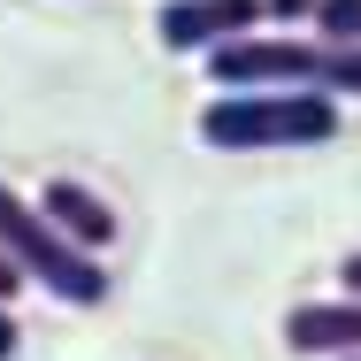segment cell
I'll use <instances>...</instances> for the list:
<instances>
[{
	"label": "cell",
	"instance_id": "6da1fadb",
	"mask_svg": "<svg viewBox=\"0 0 361 361\" xmlns=\"http://www.w3.org/2000/svg\"><path fill=\"white\" fill-rule=\"evenodd\" d=\"M338 92L285 85V92H216L200 108V139L216 154H269V146H331L338 139Z\"/></svg>",
	"mask_w": 361,
	"mask_h": 361
},
{
	"label": "cell",
	"instance_id": "7a4b0ae2",
	"mask_svg": "<svg viewBox=\"0 0 361 361\" xmlns=\"http://www.w3.org/2000/svg\"><path fill=\"white\" fill-rule=\"evenodd\" d=\"M0 246H8V262L39 292H54V300H70V307H100V300H108L100 254H85L47 208H31V200L8 192V185H0Z\"/></svg>",
	"mask_w": 361,
	"mask_h": 361
},
{
	"label": "cell",
	"instance_id": "3957f363",
	"mask_svg": "<svg viewBox=\"0 0 361 361\" xmlns=\"http://www.w3.org/2000/svg\"><path fill=\"white\" fill-rule=\"evenodd\" d=\"M323 62H331V47H307V39H285V31H254V39L216 47L208 77H216V92H285V85H323Z\"/></svg>",
	"mask_w": 361,
	"mask_h": 361
},
{
	"label": "cell",
	"instance_id": "277c9868",
	"mask_svg": "<svg viewBox=\"0 0 361 361\" xmlns=\"http://www.w3.org/2000/svg\"><path fill=\"white\" fill-rule=\"evenodd\" d=\"M262 23H269V0H161L169 54H216L231 39H254Z\"/></svg>",
	"mask_w": 361,
	"mask_h": 361
},
{
	"label": "cell",
	"instance_id": "5b68a950",
	"mask_svg": "<svg viewBox=\"0 0 361 361\" xmlns=\"http://www.w3.org/2000/svg\"><path fill=\"white\" fill-rule=\"evenodd\" d=\"M285 346L292 354H361V300H300L285 315Z\"/></svg>",
	"mask_w": 361,
	"mask_h": 361
},
{
	"label": "cell",
	"instance_id": "8992f818",
	"mask_svg": "<svg viewBox=\"0 0 361 361\" xmlns=\"http://www.w3.org/2000/svg\"><path fill=\"white\" fill-rule=\"evenodd\" d=\"M39 208L70 231L85 254H100V246H116V208L100 200V192H85L77 177H54V185H39Z\"/></svg>",
	"mask_w": 361,
	"mask_h": 361
},
{
	"label": "cell",
	"instance_id": "52a82bcc",
	"mask_svg": "<svg viewBox=\"0 0 361 361\" xmlns=\"http://www.w3.org/2000/svg\"><path fill=\"white\" fill-rule=\"evenodd\" d=\"M315 31H323V47H361V0H323Z\"/></svg>",
	"mask_w": 361,
	"mask_h": 361
},
{
	"label": "cell",
	"instance_id": "ba28073f",
	"mask_svg": "<svg viewBox=\"0 0 361 361\" xmlns=\"http://www.w3.org/2000/svg\"><path fill=\"white\" fill-rule=\"evenodd\" d=\"M323 92L361 100V47H331V62H323Z\"/></svg>",
	"mask_w": 361,
	"mask_h": 361
},
{
	"label": "cell",
	"instance_id": "9c48e42d",
	"mask_svg": "<svg viewBox=\"0 0 361 361\" xmlns=\"http://www.w3.org/2000/svg\"><path fill=\"white\" fill-rule=\"evenodd\" d=\"M323 0H269V23H300V16H315Z\"/></svg>",
	"mask_w": 361,
	"mask_h": 361
},
{
	"label": "cell",
	"instance_id": "30bf717a",
	"mask_svg": "<svg viewBox=\"0 0 361 361\" xmlns=\"http://www.w3.org/2000/svg\"><path fill=\"white\" fill-rule=\"evenodd\" d=\"M31 285V277H23V269H16V262H8V246H0V300H16V292Z\"/></svg>",
	"mask_w": 361,
	"mask_h": 361
},
{
	"label": "cell",
	"instance_id": "8fae6325",
	"mask_svg": "<svg viewBox=\"0 0 361 361\" xmlns=\"http://www.w3.org/2000/svg\"><path fill=\"white\" fill-rule=\"evenodd\" d=\"M16 346H23V331H16V315H8V300H0V361L16 354Z\"/></svg>",
	"mask_w": 361,
	"mask_h": 361
},
{
	"label": "cell",
	"instance_id": "7c38bea8",
	"mask_svg": "<svg viewBox=\"0 0 361 361\" xmlns=\"http://www.w3.org/2000/svg\"><path fill=\"white\" fill-rule=\"evenodd\" d=\"M338 285H346V292L361 300V254H346V269H338Z\"/></svg>",
	"mask_w": 361,
	"mask_h": 361
},
{
	"label": "cell",
	"instance_id": "4fadbf2b",
	"mask_svg": "<svg viewBox=\"0 0 361 361\" xmlns=\"http://www.w3.org/2000/svg\"><path fill=\"white\" fill-rule=\"evenodd\" d=\"M338 361H361V354H338Z\"/></svg>",
	"mask_w": 361,
	"mask_h": 361
}]
</instances>
